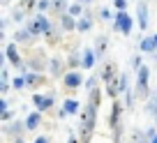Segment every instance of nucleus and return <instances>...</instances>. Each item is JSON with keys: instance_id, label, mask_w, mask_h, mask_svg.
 Segmentation results:
<instances>
[{"instance_id": "f257e3e1", "label": "nucleus", "mask_w": 157, "mask_h": 143, "mask_svg": "<svg viewBox=\"0 0 157 143\" xmlns=\"http://www.w3.org/2000/svg\"><path fill=\"white\" fill-rule=\"evenodd\" d=\"M93 127H95V104L90 102L83 111V122H81V138H83V143H88L90 134H93Z\"/></svg>"}, {"instance_id": "f03ea898", "label": "nucleus", "mask_w": 157, "mask_h": 143, "mask_svg": "<svg viewBox=\"0 0 157 143\" xmlns=\"http://www.w3.org/2000/svg\"><path fill=\"white\" fill-rule=\"evenodd\" d=\"M116 21H118V23H116V28L120 30V32L129 35V30H132V19H129V14H125V12H120Z\"/></svg>"}, {"instance_id": "7ed1b4c3", "label": "nucleus", "mask_w": 157, "mask_h": 143, "mask_svg": "<svg viewBox=\"0 0 157 143\" xmlns=\"http://www.w3.org/2000/svg\"><path fill=\"white\" fill-rule=\"evenodd\" d=\"M44 30H49V21H46L44 16H37V19L30 23V32L33 35H39V32H44Z\"/></svg>"}, {"instance_id": "20e7f679", "label": "nucleus", "mask_w": 157, "mask_h": 143, "mask_svg": "<svg viewBox=\"0 0 157 143\" xmlns=\"http://www.w3.org/2000/svg\"><path fill=\"white\" fill-rule=\"evenodd\" d=\"M65 85H67V88H76V85H81V76H78L76 72L67 74V76H65Z\"/></svg>"}, {"instance_id": "39448f33", "label": "nucleus", "mask_w": 157, "mask_h": 143, "mask_svg": "<svg viewBox=\"0 0 157 143\" xmlns=\"http://www.w3.org/2000/svg\"><path fill=\"white\" fill-rule=\"evenodd\" d=\"M51 104H53V99H51V97H39V95H35V106H37V109L44 111V109H49Z\"/></svg>"}, {"instance_id": "423d86ee", "label": "nucleus", "mask_w": 157, "mask_h": 143, "mask_svg": "<svg viewBox=\"0 0 157 143\" xmlns=\"http://www.w3.org/2000/svg\"><path fill=\"white\" fill-rule=\"evenodd\" d=\"M148 67H139V90H146V83H148Z\"/></svg>"}, {"instance_id": "0eeeda50", "label": "nucleus", "mask_w": 157, "mask_h": 143, "mask_svg": "<svg viewBox=\"0 0 157 143\" xmlns=\"http://www.w3.org/2000/svg\"><path fill=\"white\" fill-rule=\"evenodd\" d=\"M118 122H120V104H113V115L109 118V125H113L116 129H120Z\"/></svg>"}, {"instance_id": "6e6552de", "label": "nucleus", "mask_w": 157, "mask_h": 143, "mask_svg": "<svg viewBox=\"0 0 157 143\" xmlns=\"http://www.w3.org/2000/svg\"><path fill=\"white\" fill-rule=\"evenodd\" d=\"M139 25H141V28H148V12H146V5H139Z\"/></svg>"}, {"instance_id": "1a4fd4ad", "label": "nucleus", "mask_w": 157, "mask_h": 143, "mask_svg": "<svg viewBox=\"0 0 157 143\" xmlns=\"http://www.w3.org/2000/svg\"><path fill=\"white\" fill-rule=\"evenodd\" d=\"M7 58H10V62L12 65H19L21 60H19V53H16V46L14 44H10L7 46Z\"/></svg>"}, {"instance_id": "9d476101", "label": "nucleus", "mask_w": 157, "mask_h": 143, "mask_svg": "<svg viewBox=\"0 0 157 143\" xmlns=\"http://www.w3.org/2000/svg\"><path fill=\"white\" fill-rule=\"evenodd\" d=\"M113 74H116V65H106V69H104V81H109V83H111V81H113Z\"/></svg>"}, {"instance_id": "9b49d317", "label": "nucleus", "mask_w": 157, "mask_h": 143, "mask_svg": "<svg viewBox=\"0 0 157 143\" xmlns=\"http://www.w3.org/2000/svg\"><path fill=\"white\" fill-rule=\"evenodd\" d=\"M95 65V53L93 51H86V55H83V67H93Z\"/></svg>"}, {"instance_id": "f8f14e48", "label": "nucleus", "mask_w": 157, "mask_h": 143, "mask_svg": "<svg viewBox=\"0 0 157 143\" xmlns=\"http://www.w3.org/2000/svg\"><path fill=\"white\" fill-rule=\"evenodd\" d=\"M76 109H78L76 102H72V99H67V102H65V113H76Z\"/></svg>"}, {"instance_id": "ddd939ff", "label": "nucleus", "mask_w": 157, "mask_h": 143, "mask_svg": "<svg viewBox=\"0 0 157 143\" xmlns=\"http://www.w3.org/2000/svg\"><path fill=\"white\" fill-rule=\"evenodd\" d=\"M155 46H157V44H155V40H143L141 49H143V51H152V49H155Z\"/></svg>"}, {"instance_id": "4468645a", "label": "nucleus", "mask_w": 157, "mask_h": 143, "mask_svg": "<svg viewBox=\"0 0 157 143\" xmlns=\"http://www.w3.org/2000/svg\"><path fill=\"white\" fill-rule=\"evenodd\" d=\"M37 122H39V115H37V113L28 118V127H30V129H35V127H37Z\"/></svg>"}, {"instance_id": "2eb2a0df", "label": "nucleus", "mask_w": 157, "mask_h": 143, "mask_svg": "<svg viewBox=\"0 0 157 143\" xmlns=\"http://www.w3.org/2000/svg\"><path fill=\"white\" fill-rule=\"evenodd\" d=\"M33 2H35V0H21V9H23V12H28L30 7H33Z\"/></svg>"}, {"instance_id": "dca6fc26", "label": "nucleus", "mask_w": 157, "mask_h": 143, "mask_svg": "<svg viewBox=\"0 0 157 143\" xmlns=\"http://www.w3.org/2000/svg\"><path fill=\"white\" fill-rule=\"evenodd\" d=\"M63 25H65V28H74V21H72V16H65V19H63Z\"/></svg>"}, {"instance_id": "f3484780", "label": "nucleus", "mask_w": 157, "mask_h": 143, "mask_svg": "<svg viewBox=\"0 0 157 143\" xmlns=\"http://www.w3.org/2000/svg\"><path fill=\"white\" fill-rule=\"evenodd\" d=\"M69 14H72V16H78V14H81V7H78V5H72V7H69Z\"/></svg>"}, {"instance_id": "a211bd4d", "label": "nucleus", "mask_w": 157, "mask_h": 143, "mask_svg": "<svg viewBox=\"0 0 157 143\" xmlns=\"http://www.w3.org/2000/svg\"><path fill=\"white\" fill-rule=\"evenodd\" d=\"M116 7L120 12H125V7H127V2H125V0H116Z\"/></svg>"}, {"instance_id": "6ab92c4d", "label": "nucleus", "mask_w": 157, "mask_h": 143, "mask_svg": "<svg viewBox=\"0 0 157 143\" xmlns=\"http://www.w3.org/2000/svg\"><path fill=\"white\" fill-rule=\"evenodd\" d=\"M88 28H90V23H88L86 19H83V21H78V30H88Z\"/></svg>"}, {"instance_id": "aec40b11", "label": "nucleus", "mask_w": 157, "mask_h": 143, "mask_svg": "<svg viewBox=\"0 0 157 143\" xmlns=\"http://www.w3.org/2000/svg\"><path fill=\"white\" fill-rule=\"evenodd\" d=\"M28 83H30V85H35V83H42V79H39V76H28Z\"/></svg>"}, {"instance_id": "412c9836", "label": "nucleus", "mask_w": 157, "mask_h": 143, "mask_svg": "<svg viewBox=\"0 0 157 143\" xmlns=\"http://www.w3.org/2000/svg\"><path fill=\"white\" fill-rule=\"evenodd\" d=\"M25 83H28V81H23V79H16V81H14V85H16V88H23Z\"/></svg>"}, {"instance_id": "4be33fe9", "label": "nucleus", "mask_w": 157, "mask_h": 143, "mask_svg": "<svg viewBox=\"0 0 157 143\" xmlns=\"http://www.w3.org/2000/svg\"><path fill=\"white\" fill-rule=\"evenodd\" d=\"M49 7V0H39V9H46Z\"/></svg>"}, {"instance_id": "5701e85b", "label": "nucleus", "mask_w": 157, "mask_h": 143, "mask_svg": "<svg viewBox=\"0 0 157 143\" xmlns=\"http://www.w3.org/2000/svg\"><path fill=\"white\" fill-rule=\"evenodd\" d=\"M35 143H49V141H46V138H37Z\"/></svg>"}, {"instance_id": "b1692460", "label": "nucleus", "mask_w": 157, "mask_h": 143, "mask_svg": "<svg viewBox=\"0 0 157 143\" xmlns=\"http://www.w3.org/2000/svg\"><path fill=\"white\" fill-rule=\"evenodd\" d=\"M152 40H155V44H157V35H155V37H152Z\"/></svg>"}, {"instance_id": "393cba45", "label": "nucleus", "mask_w": 157, "mask_h": 143, "mask_svg": "<svg viewBox=\"0 0 157 143\" xmlns=\"http://www.w3.org/2000/svg\"><path fill=\"white\" fill-rule=\"evenodd\" d=\"M152 143H157V138H155V141H152Z\"/></svg>"}, {"instance_id": "a878e982", "label": "nucleus", "mask_w": 157, "mask_h": 143, "mask_svg": "<svg viewBox=\"0 0 157 143\" xmlns=\"http://www.w3.org/2000/svg\"><path fill=\"white\" fill-rule=\"evenodd\" d=\"M83 2H86V0H83Z\"/></svg>"}]
</instances>
